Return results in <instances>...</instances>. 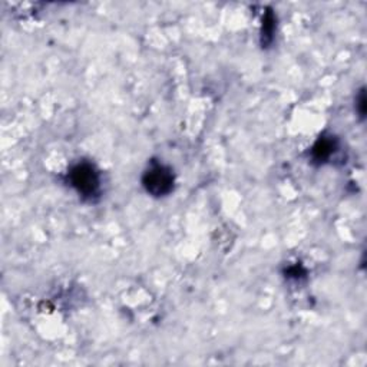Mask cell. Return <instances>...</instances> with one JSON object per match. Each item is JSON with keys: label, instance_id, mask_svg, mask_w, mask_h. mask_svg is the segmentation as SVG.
Returning a JSON list of instances; mask_svg holds the SVG:
<instances>
[{"label": "cell", "instance_id": "1", "mask_svg": "<svg viewBox=\"0 0 367 367\" xmlns=\"http://www.w3.org/2000/svg\"><path fill=\"white\" fill-rule=\"evenodd\" d=\"M66 182L84 201L95 203L102 192L101 173L92 162L81 161L72 165L66 174Z\"/></svg>", "mask_w": 367, "mask_h": 367}, {"label": "cell", "instance_id": "2", "mask_svg": "<svg viewBox=\"0 0 367 367\" xmlns=\"http://www.w3.org/2000/svg\"><path fill=\"white\" fill-rule=\"evenodd\" d=\"M141 182L151 197L164 198L174 191L175 174L171 166L159 161H151L143 171Z\"/></svg>", "mask_w": 367, "mask_h": 367}, {"label": "cell", "instance_id": "3", "mask_svg": "<svg viewBox=\"0 0 367 367\" xmlns=\"http://www.w3.org/2000/svg\"><path fill=\"white\" fill-rule=\"evenodd\" d=\"M338 150V141L333 135H322L311 148V161L314 164H327Z\"/></svg>", "mask_w": 367, "mask_h": 367}, {"label": "cell", "instance_id": "4", "mask_svg": "<svg viewBox=\"0 0 367 367\" xmlns=\"http://www.w3.org/2000/svg\"><path fill=\"white\" fill-rule=\"evenodd\" d=\"M276 33V16L274 13L265 12L263 17V26H261V45L263 47H268L274 40Z\"/></svg>", "mask_w": 367, "mask_h": 367}, {"label": "cell", "instance_id": "5", "mask_svg": "<svg viewBox=\"0 0 367 367\" xmlns=\"http://www.w3.org/2000/svg\"><path fill=\"white\" fill-rule=\"evenodd\" d=\"M356 112L361 119H364V116H366V92H364V89H361L359 92V95L356 96Z\"/></svg>", "mask_w": 367, "mask_h": 367}]
</instances>
